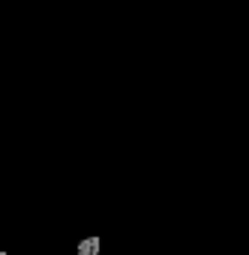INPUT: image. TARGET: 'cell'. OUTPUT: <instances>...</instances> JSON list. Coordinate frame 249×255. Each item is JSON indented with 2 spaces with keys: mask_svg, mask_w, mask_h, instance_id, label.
Segmentation results:
<instances>
[{
  "mask_svg": "<svg viewBox=\"0 0 249 255\" xmlns=\"http://www.w3.org/2000/svg\"><path fill=\"white\" fill-rule=\"evenodd\" d=\"M0 255H6V252H0Z\"/></svg>",
  "mask_w": 249,
  "mask_h": 255,
  "instance_id": "7a4b0ae2",
  "label": "cell"
},
{
  "mask_svg": "<svg viewBox=\"0 0 249 255\" xmlns=\"http://www.w3.org/2000/svg\"><path fill=\"white\" fill-rule=\"evenodd\" d=\"M99 246H102L99 237H84V240L75 246V255H99Z\"/></svg>",
  "mask_w": 249,
  "mask_h": 255,
  "instance_id": "6da1fadb",
  "label": "cell"
}]
</instances>
